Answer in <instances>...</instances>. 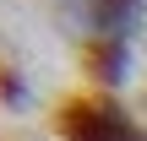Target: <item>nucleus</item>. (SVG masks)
<instances>
[{
    "mask_svg": "<svg viewBox=\"0 0 147 141\" xmlns=\"http://www.w3.org/2000/svg\"><path fill=\"white\" fill-rule=\"evenodd\" d=\"M60 141H147V130L109 98V92H71L55 109Z\"/></svg>",
    "mask_w": 147,
    "mask_h": 141,
    "instance_id": "obj_1",
    "label": "nucleus"
},
{
    "mask_svg": "<svg viewBox=\"0 0 147 141\" xmlns=\"http://www.w3.org/2000/svg\"><path fill=\"white\" fill-rule=\"evenodd\" d=\"M147 0H82V22L93 27V38H120L131 43V33L142 27Z\"/></svg>",
    "mask_w": 147,
    "mask_h": 141,
    "instance_id": "obj_2",
    "label": "nucleus"
},
{
    "mask_svg": "<svg viewBox=\"0 0 147 141\" xmlns=\"http://www.w3.org/2000/svg\"><path fill=\"white\" fill-rule=\"evenodd\" d=\"M87 65H93V76H98L104 87H115V82H125L131 49H125L120 38H93V43H87Z\"/></svg>",
    "mask_w": 147,
    "mask_h": 141,
    "instance_id": "obj_3",
    "label": "nucleus"
}]
</instances>
